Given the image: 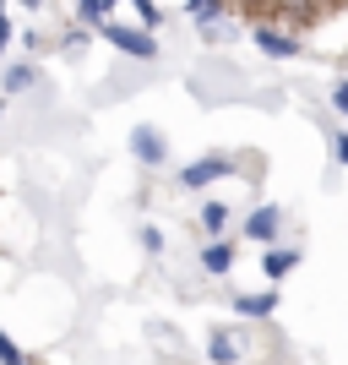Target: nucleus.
Returning <instances> with one entry per match:
<instances>
[{
  "label": "nucleus",
  "instance_id": "nucleus-10",
  "mask_svg": "<svg viewBox=\"0 0 348 365\" xmlns=\"http://www.w3.org/2000/svg\"><path fill=\"white\" fill-rule=\"evenodd\" d=\"M294 262H300L294 251H273V257H267V278H283L288 267H294Z\"/></svg>",
  "mask_w": 348,
  "mask_h": 365
},
{
  "label": "nucleus",
  "instance_id": "nucleus-12",
  "mask_svg": "<svg viewBox=\"0 0 348 365\" xmlns=\"http://www.w3.org/2000/svg\"><path fill=\"white\" fill-rule=\"evenodd\" d=\"M191 16H196L201 28H207V22H218V0H191Z\"/></svg>",
  "mask_w": 348,
  "mask_h": 365
},
{
  "label": "nucleus",
  "instance_id": "nucleus-2",
  "mask_svg": "<svg viewBox=\"0 0 348 365\" xmlns=\"http://www.w3.org/2000/svg\"><path fill=\"white\" fill-rule=\"evenodd\" d=\"M240 354H245V338L234 333V327H223V333L207 338V360L212 365H240Z\"/></svg>",
  "mask_w": 348,
  "mask_h": 365
},
{
  "label": "nucleus",
  "instance_id": "nucleus-15",
  "mask_svg": "<svg viewBox=\"0 0 348 365\" xmlns=\"http://www.w3.org/2000/svg\"><path fill=\"white\" fill-rule=\"evenodd\" d=\"M137 11H142V22H147V28H158V22H164V16H158V6H152V0H137Z\"/></svg>",
  "mask_w": 348,
  "mask_h": 365
},
{
  "label": "nucleus",
  "instance_id": "nucleus-11",
  "mask_svg": "<svg viewBox=\"0 0 348 365\" xmlns=\"http://www.w3.org/2000/svg\"><path fill=\"white\" fill-rule=\"evenodd\" d=\"M104 11H109V0H76V16H82V22H104Z\"/></svg>",
  "mask_w": 348,
  "mask_h": 365
},
{
  "label": "nucleus",
  "instance_id": "nucleus-17",
  "mask_svg": "<svg viewBox=\"0 0 348 365\" xmlns=\"http://www.w3.org/2000/svg\"><path fill=\"white\" fill-rule=\"evenodd\" d=\"M6 44H11V16H6V6H0V55H6Z\"/></svg>",
  "mask_w": 348,
  "mask_h": 365
},
{
  "label": "nucleus",
  "instance_id": "nucleus-3",
  "mask_svg": "<svg viewBox=\"0 0 348 365\" xmlns=\"http://www.w3.org/2000/svg\"><path fill=\"white\" fill-rule=\"evenodd\" d=\"M131 153L142 164H164V131L158 125H131Z\"/></svg>",
  "mask_w": 348,
  "mask_h": 365
},
{
  "label": "nucleus",
  "instance_id": "nucleus-7",
  "mask_svg": "<svg viewBox=\"0 0 348 365\" xmlns=\"http://www.w3.org/2000/svg\"><path fill=\"white\" fill-rule=\"evenodd\" d=\"M234 311H240V317H273V311H278V294H240Z\"/></svg>",
  "mask_w": 348,
  "mask_h": 365
},
{
  "label": "nucleus",
  "instance_id": "nucleus-18",
  "mask_svg": "<svg viewBox=\"0 0 348 365\" xmlns=\"http://www.w3.org/2000/svg\"><path fill=\"white\" fill-rule=\"evenodd\" d=\"M332 104H337V109H343V115H348V82H337V93H332Z\"/></svg>",
  "mask_w": 348,
  "mask_h": 365
},
{
  "label": "nucleus",
  "instance_id": "nucleus-5",
  "mask_svg": "<svg viewBox=\"0 0 348 365\" xmlns=\"http://www.w3.org/2000/svg\"><path fill=\"white\" fill-rule=\"evenodd\" d=\"M223 175H234V164H228V158H196L180 180H185V185H212V180H223Z\"/></svg>",
  "mask_w": 348,
  "mask_h": 365
},
{
  "label": "nucleus",
  "instance_id": "nucleus-6",
  "mask_svg": "<svg viewBox=\"0 0 348 365\" xmlns=\"http://www.w3.org/2000/svg\"><path fill=\"white\" fill-rule=\"evenodd\" d=\"M251 38H256V49H267V55H283V61L294 55V49H300L294 38H288V33H273V28H256Z\"/></svg>",
  "mask_w": 348,
  "mask_h": 365
},
{
  "label": "nucleus",
  "instance_id": "nucleus-4",
  "mask_svg": "<svg viewBox=\"0 0 348 365\" xmlns=\"http://www.w3.org/2000/svg\"><path fill=\"white\" fill-rule=\"evenodd\" d=\"M278 224H283V213H278V207H256V213L245 218V235H251L256 245H273V240H278Z\"/></svg>",
  "mask_w": 348,
  "mask_h": 365
},
{
  "label": "nucleus",
  "instance_id": "nucleus-9",
  "mask_svg": "<svg viewBox=\"0 0 348 365\" xmlns=\"http://www.w3.org/2000/svg\"><path fill=\"white\" fill-rule=\"evenodd\" d=\"M201 224H207L212 235H223V224H228V207H223V202H207V207H201Z\"/></svg>",
  "mask_w": 348,
  "mask_h": 365
},
{
  "label": "nucleus",
  "instance_id": "nucleus-16",
  "mask_svg": "<svg viewBox=\"0 0 348 365\" xmlns=\"http://www.w3.org/2000/svg\"><path fill=\"white\" fill-rule=\"evenodd\" d=\"M332 158H337V164H348V131H337V137H332Z\"/></svg>",
  "mask_w": 348,
  "mask_h": 365
},
{
  "label": "nucleus",
  "instance_id": "nucleus-8",
  "mask_svg": "<svg viewBox=\"0 0 348 365\" xmlns=\"http://www.w3.org/2000/svg\"><path fill=\"white\" fill-rule=\"evenodd\" d=\"M201 267H207V273H228V267H234V251H228V245H218V240H212L207 251H201Z\"/></svg>",
  "mask_w": 348,
  "mask_h": 365
},
{
  "label": "nucleus",
  "instance_id": "nucleus-13",
  "mask_svg": "<svg viewBox=\"0 0 348 365\" xmlns=\"http://www.w3.org/2000/svg\"><path fill=\"white\" fill-rule=\"evenodd\" d=\"M201 38H207V44H228V38H234V28H228V22H207V28H201Z\"/></svg>",
  "mask_w": 348,
  "mask_h": 365
},
{
  "label": "nucleus",
  "instance_id": "nucleus-1",
  "mask_svg": "<svg viewBox=\"0 0 348 365\" xmlns=\"http://www.w3.org/2000/svg\"><path fill=\"white\" fill-rule=\"evenodd\" d=\"M104 38L115 49H125V55H137V61H152V55H158L152 33H137V28H104Z\"/></svg>",
  "mask_w": 348,
  "mask_h": 365
},
{
  "label": "nucleus",
  "instance_id": "nucleus-19",
  "mask_svg": "<svg viewBox=\"0 0 348 365\" xmlns=\"http://www.w3.org/2000/svg\"><path fill=\"white\" fill-rule=\"evenodd\" d=\"M22 6H38V0H22Z\"/></svg>",
  "mask_w": 348,
  "mask_h": 365
},
{
  "label": "nucleus",
  "instance_id": "nucleus-14",
  "mask_svg": "<svg viewBox=\"0 0 348 365\" xmlns=\"http://www.w3.org/2000/svg\"><path fill=\"white\" fill-rule=\"evenodd\" d=\"M28 82H33V71H28V66H11V71H6V93H22Z\"/></svg>",
  "mask_w": 348,
  "mask_h": 365
}]
</instances>
